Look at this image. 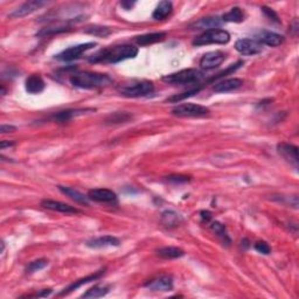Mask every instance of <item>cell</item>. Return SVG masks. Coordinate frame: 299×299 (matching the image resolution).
Masks as SVG:
<instances>
[{
    "mask_svg": "<svg viewBox=\"0 0 299 299\" xmlns=\"http://www.w3.org/2000/svg\"><path fill=\"white\" fill-rule=\"evenodd\" d=\"M137 54H138L137 47L131 46V44H119V46L98 50L89 58V62L90 64H102V62L103 64H118L124 60L136 58Z\"/></svg>",
    "mask_w": 299,
    "mask_h": 299,
    "instance_id": "cell-1",
    "label": "cell"
},
{
    "mask_svg": "<svg viewBox=\"0 0 299 299\" xmlns=\"http://www.w3.org/2000/svg\"><path fill=\"white\" fill-rule=\"evenodd\" d=\"M70 83L81 89H97L111 85L112 80L107 74L91 73V71H79L70 76Z\"/></svg>",
    "mask_w": 299,
    "mask_h": 299,
    "instance_id": "cell-2",
    "label": "cell"
},
{
    "mask_svg": "<svg viewBox=\"0 0 299 299\" xmlns=\"http://www.w3.org/2000/svg\"><path fill=\"white\" fill-rule=\"evenodd\" d=\"M203 77V74L198 69H182L176 73L166 75L163 77L164 82L169 85H193V83L199 82Z\"/></svg>",
    "mask_w": 299,
    "mask_h": 299,
    "instance_id": "cell-3",
    "label": "cell"
},
{
    "mask_svg": "<svg viewBox=\"0 0 299 299\" xmlns=\"http://www.w3.org/2000/svg\"><path fill=\"white\" fill-rule=\"evenodd\" d=\"M118 90L123 96L127 97H144L153 92L154 85L153 83L150 82V81H137V82H132L128 83V85L119 86Z\"/></svg>",
    "mask_w": 299,
    "mask_h": 299,
    "instance_id": "cell-4",
    "label": "cell"
},
{
    "mask_svg": "<svg viewBox=\"0 0 299 299\" xmlns=\"http://www.w3.org/2000/svg\"><path fill=\"white\" fill-rule=\"evenodd\" d=\"M230 41V34L224 29H209L203 32L201 35L194 39L193 44L196 47L206 46V44H226Z\"/></svg>",
    "mask_w": 299,
    "mask_h": 299,
    "instance_id": "cell-5",
    "label": "cell"
},
{
    "mask_svg": "<svg viewBox=\"0 0 299 299\" xmlns=\"http://www.w3.org/2000/svg\"><path fill=\"white\" fill-rule=\"evenodd\" d=\"M172 113L174 116H179V117H201V116L208 115L209 109L200 106V104L184 103L173 107Z\"/></svg>",
    "mask_w": 299,
    "mask_h": 299,
    "instance_id": "cell-6",
    "label": "cell"
},
{
    "mask_svg": "<svg viewBox=\"0 0 299 299\" xmlns=\"http://www.w3.org/2000/svg\"><path fill=\"white\" fill-rule=\"evenodd\" d=\"M96 46L95 43H86L82 44H77V46H73L70 48L64 49V52H61L59 55H56V60L59 61H64V62H70L74 61V60L81 58L85 52L90 50L91 48Z\"/></svg>",
    "mask_w": 299,
    "mask_h": 299,
    "instance_id": "cell-7",
    "label": "cell"
},
{
    "mask_svg": "<svg viewBox=\"0 0 299 299\" xmlns=\"http://www.w3.org/2000/svg\"><path fill=\"white\" fill-rule=\"evenodd\" d=\"M235 49L242 55H256L263 50V44L254 39H241L236 41Z\"/></svg>",
    "mask_w": 299,
    "mask_h": 299,
    "instance_id": "cell-8",
    "label": "cell"
},
{
    "mask_svg": "<svg viewBox=\"0 0 299 299\" xmlns=\"http://www.w3.org/2000/svg\"><path fill=\"white\" fill-rule=\"evenodd\" d=\"M46 1H41V0H31V1H27L25 4H22L21 6L14 10L12 13L8 14V18L11 19H18V18H23L28 14L34 13L35 11L41 8L43 6L46 5Z\"/></svg>",
    "mask_w": 299,
    "mask_h": 299,
    "instance_id": "cell-9",
    "label": "cell"
},
{
    "mask_svg": "<svg viewBox=\"0 0 299 299\" xmlns=\"http://www.w3.org/2000/svg\"><path fill=\"white\" fill-rule=\"evenodd\" d=\"M226 59V55L220 50H215V52H209L202 56L200 60V65L202 69L212 70L216 67L222 64V62Z\"/></svg>",
    "mask_w": 299,
    "mask_h": 299,
    "instance_id": "cell-10",
    "label": "cell"
},
{
    "mask_svg": "<svg viewBox=\"0 0 299 299\" xmlns=\"http://www.w3.org/2000/svg\"><path fill=\"white\" fill-rule=\"evenodd\" d=\"M88 199L95 202L101 203H112L117 201V195L111 190L107 188H95L88 192Z\"/></svg>",
    "mask_w": 299,
    "mask_h": 299,
    "instance_id": "cell-11",
    "label": "cell"
},
{
    "mask_svg": "<svg viewBox=\"0 0 299 299\" xmlns=\"http://www.w3.org/2000/svg\"><path fill=\"white\" fill-rule=\"evenodd\" d=\"M278 153H279L282 157L285 159L288 163L294 165L295 167L298 166V148L295 145L288 144V143H280L277 146Z\"/></svg>",
    "mask_w": 299,
    "mask_h": 299,
    "instance_id": "cell-12",
    "label": "cell"
},
{
    "mask_svg": "<svg viewBox=\"0 0 299 299\" xmlns=\"http://www.w3.org/2000/svg\"><path fill=\"white\" fill-rule=\"evenodd\" d=\"M41 206L43 208L49 209L53 212H59V213H64V214H79L81 213L80 209L73 207V206L67 205V203L55 201V200H43L41 201Z\"/></svg>",
    "mask_w": 299,
    "mask_h": 299,
    "instance_id": "cell-13",
    "label": "cell"
},
{
    "mask_svg": "<svg viewBox=\"0 0 299 299\" xmlns=\"http://www.w3.org/2000/svg\"><path fill=\"white\" fill-rule=\"evenodd\" d=\"M145 288L152 290V291H171L173 289V279L170 276H160L153 278V279L149 280L145 284Z\"/></svg>",
    "mask_w": 299,
    "mask_h": 299,
    "instance_id": "cell-14",
    "label": "cell"
},
{
    "mask_svg": "<svg viewBox=\"0 0 299 299\" xmlns=\"http://www.w3.org/2000/svg\"><path fill=\"white\" fill-rule=\"evenodd\" d=\"M86 247L92 248V249H98V248H106V247H118L121 244V241L115 236H101V237L94 238L86 242Z\"/></svg>",
    "mask_w": 299,
    "mask_h": 299,
    "instance_id": "cell-15",
    "label": "cell"
},
{
    "mask_svg": "<svg viewBox=\"0 0 299 299\" xmlns=\"http://www.w3.org/2000/svg\"><path fill=\"white\" fill-rule=\"evenodd\" d=\"M243 85V81L241 79H228V80H223L221 82L216 83L214 85L213 90L215 92H229V91H234L236 89L241 88Z\"/></svg>",
    "mask_w": 299,
    "mask_h": 299,
    "instance_id": "cell-16",
    "label": "cell"
},
{
    "mask_svg": "<svg viewBox=\"0 0 299 299\" xmlns=\"http://www.w3.org/2000/svg\"><path fill=\"white\" fill-rule=\"evenodd\" d=\"M222 22V19L219 17H207L198 20V21L194 22L191 27L194 29H205L206 32L209 31V29H216L217 27L221 26Z\"/></svg>",
    "mask_w": 299,
    "mask_h": 299,
    "instance_id": "cell-17",
    "label": "cell"
},
{
    "mask_svg": "<svg viewBox=\"0 0 299 299\" xmlns=\"http://www.w3.org/2000/svg\"><path fill=\"white\" fill-rule=\"evenodd\" d=\"M92 111V109H76V110H64V111H59L58 113L52 116V121L56 122V123H65L69 122L76 116L83 115V113Z\"/></svg>",
    "mask_w": 299,
    "mask_h": 299,
    "instance_id": "cell-18",
    "label": "cell"
},
{
    "mask_svg": "<svg viewBox=\"0 0 299 299\" xmlns=\"http://www.w3.org/2000/svg\"><path fill=\"white\" fill-rule=\"evenodd\" d=\"M104 271H106V269H103V270L97 271V273H95V274H92V275H89V276H86V277H85V278H81V279H79V280H75V282H74L73 284H70V285L68 286L67 289H64V291H62L61 294H60L59 296H65V295L70 294L71 291H74V290L79 289L80 286L85 285V284L90 283V282H92V280L98 279V278H101L102 275L104 274Z\"/></svg>",
    "mask_w": 299,
    "mask_h": 299,
    "instance_id": "cell-19",
    "label": "cell"
},
{
    "mask_svg": "<svg viewBox=\"0 0 299 299\" xmlns=\"http://www.w3.org/2000/svg\"><path fill=\"white\" fill-rule=\"evenodd\" d=\"M44 89V82L40 75H31L26 80V90L29 94H40Z\"/></svg>",
    "mask_w": 299,
    "mask_h": 299,
    "instance_id": "cell-20",
    "label": "cell"
},
{
    "mask_svg": "<svg viewBox=\"0 0 299 299\" xmlns=\"http://www.w3.org/2000/svg\"><path fill=\"white\" fill-rule=\"evenodd\" d=\"M81 19L76 20H69V21H65L64 23H58V25H53L49 27H46V28H43L40 32L38 33V37H46V35H52V34H58V33L62 32H67L70 29V23L71 22H77L80 21Z\"/></svg>",
    "mask_w": 299,
    "mask_h": 299,
    "instance_id": "cell-21",
    "label": "cell"
},
{
    "mask_svg": "<svg viewBox=\"0 0 299 299\" xmlns=\"http://www.w3.org/2000/svg\"><path fill=\"white\" fill-rule=\"evenodd\" d=\"M262 44H267L270 47H277L279 44L283 43L284 38L280 34L274 32H262V34L259 35L258 40Z\"/></svg>",
    "mask_w": 299,
    "mask_h": 299,
    "instance_id": "cell-22",
    "label": "cell"
},
{
    "mask_svg": "<svg viewBox=\"0 0 299 299\" xmlns=\"http://www.w3.org/2000/svg\"><path fill=\"white\" fill-rule=\"evenodd\" d=\"M166 37V33L164 32H157V33H149V34L140 35L134 39L137 44L139 46H148V44H152L158 43V41L164 40V38Z\"/></svg>",
    "mask_w": 299,
    "mask_h": 299,
    "instance_id": "cell-23",
    "label": "cell"
},
{
    "mask_svg": "<svg viewBox=\"0 0 299 299\" xmlns=\"http://www.w3.org/2000/svg\"><path fill=\"white\" fill-rule=\"evenodd\" d=\"M182 222V217L173 211H166L161 214V223L167 228H175Z\"/></svg>",
    "mask_w": 299,
    "mask_h": 299,
    "instance_id": "cell-24",
    "label": "cell"
},
{
    "mask_svg": "<svg viewBox=\"0 0 299 299\" xmlns=\"http://www.w3.org/2000/svg\"><path fill=\"white\" fill-rule=\"evenodd\" d=\"M172 10H173L172 2L167 1V0H164V1H160L157 7H155L152 17H153V19L155 20H164L171 14Z\"/></svg>",
    "mask_w": 299,
    "mask_h": 299,
    "instance_id": "cell-25",
    "label": "cell"
},
{
    "mask_svg": "<svg viewBox=\"0 0 299 299\" xmlns=\"http://www.w3.org/2000/svg\"><path fill=\"white\" fill-rule=\"evenodd\" d=\"M60 192L64 193V195H67L68 198L74 200L75 202L81 203V205H88V196H85L82 193H80L79 191L74 190L70 187H64V186H59Z\"/></svg>",
    "mask_w": 299,
    "mask_h": 299,
    "instance_id": "cell-26",
    "label": "cell"
},
{
    "mask_svg": "<svg viewBox=\"0 0 299 299\" xmlns=\"http://www.w3.org/2000/svg\"><path fill=\"white\" fill-rule=\"evenodd\" d=\"M157 254L160 257H163V258L165 259H174V258H180L185 255L184 250L180 249V248H176V247H165V248H161L157 251Z\"/></svg>",
    "mask_w": 299,
    "mask_h": 299,
    "instance_id": "cell-27",
    "label": "cell"
},
{
    "mask_svg": "<svg viewBox=\"0 0 299 299\" xmlns=\"http://www.w3.org/2000/svg\"><path fill=\"white\" fill-rule=\"evenodd\" d=\"M221 19L224 22H242L244 20L243 11L240 7H233L229 12L223 14Z\"/></svg>",
    "mask_w": 299,
    "mask_h": 299,
    "instance_id": "cell-28",
    "label": "cell"
},
{
    "mask_svg": "<svg viewBox=\"0 0 299 299\" xmlns=\"http://www.w3.org/2000/svg\"><path fill=\"white\" fill-rule=\"evenodd\" d=\"M110 286L107 285H95L94 288L89 289L85 294L82 295V298H101L104 297L109 292Z\"/></svg>",
    "mask_w": 299,
    "mask_h": 299,
    "instance_id": "cell-29",
    "label": "cell"
},
{
    "mask_svg": "<svg viewBox=\"0 0 299 299\" xmlns=\"http://www.w3.org/2000/svg\"><path fill=\"white\" fill-rule=\"evenodd\" d=\"M111 29L109 27H103V26H90L85 29L86 34L94 35V37H107V35L111 34Z\"/></svg>",
    "mask_w": 299,
    "mask_h": 299,
    "instance_id": "cell-30",
    "label": "cell"
},
{
    "mask_svg": "<svg viewBox=\"0 0 299 299\" xmlns=\"http://www.w3.org/2000/svg\"><path fill=\"white\" fill-rule=\"evenodd\" d=\"M131 118H132V116L128 115L127 112H115L107 118V123L109 124L125 123V122L130 121Z\"/></svg>",
    "mask_w": 299,
    "mask_h": 299,
    "instance_id": "cell-31",
    "label": "cell"
},
{
    "mask_svg": "<svg viewBox=\"0 0 299 299\" xmlns=\"http://www.w3.org/2000/svg\"><path fill=\"white\" fill-rule=\"evenodd\" d=\"M200 89H201V88H194V89H191V90H188V91L181 92V94L174 95V96L167 98V102H170V103H178V102L184 101V100H186V98H188V97L194 96V95H195V94H198V92L200 91Z\"/></svg>",
    "mask_w": 299,
    "mask_h": 299,
    "instance_id": "cell-32",
    "label": "cell"
},
{
    "mask_svg": "<svg viewBox=\"0 0 299 299\" xmlns=\"http://www.w3.org/2000/svg\"><path fill=\"white\" fill-rule=\"evenodd\" d=\"M211 229L213 230V232H214L215 234H216L217 236H219V237L222 238L223 241H226V242H227V244H229V243H230V238L228 237V235H227L226 228H224V226H223L222 223L216 222V221H215V222H212V224H211Z\"/></svg>",
    "mask_w": 299,
    "mask_h": 299,
    "instance_id": "cell-33",
    "label": "cell"
},
{
    "mask_svg": "<svg viewBox=\"0 0 299 299\" xmlns=\"http://www.w3.org/2000/svg\"><path fill=\"white\" fill-rule=\"evenodd\" d=\"M47 264H48V262L46 261V259L41 258V259H37V261H33L28 264V267L26 268V273L27 274H33V273H37L39 270H43L44 267H47Z\"/></svg>",
    "mask_w": 299,
    "mask_h": 299,
    "instance_id": "cell-34",
    "label": "cell"
},
{
    "mask_svg": "<svg viewBox=\"0 0 299 299\" xmlns=\"http://www.w3.org/2000/svg\"><path fill=\"white\" fill-rule=\"evenodd\" d=\"M255 249L258 251L259 254H263V255H269L271 253V248L269 247V244L267 242L258 241L255 243Z\"/></svg>",
    "mask_w": 299,
    "mask_h": 299,
    "instance_id": "cell-35",
    "label": "cell"
},
{
    "mask_svg": "<svg viewBox=\"0 0 299 299\" xmlns=\"http://www.w3.org/2000/svg\"><path fill=\"white\" fill-rule=\"evenodd\" d=\"M191 179L188 176L180 175V174H174V175H170L167 176V181L170 182H174V184H182V182H188Z\"/></svg>",
    "mask_w": 299,
    "mask_h": 299,
    "instance_id": "cell-36",
    "label": "cell"
},
{
    "mask_svg": "<svg viewBox=\"0 0 299 299\" xmlns=\"http://www.w3.org/2000/svg\"><path fill=\"white\" fill-rule=\"evenodd\" d=\"M261 10L263 11V13H264L265 16L269 18V19L273 20V21H275V22H279V19H278L277 13L274 10H271V8L267 7V6H263Z\"/></svg>",
    "mask_w": 299,
    "mask_h": 299,
    "instance_id": "cell-37",
    "label": "cell"
},
{
    "mask_svg": "<svg viewBox=\"0 0 299 299\" xmlns=\"http://www.w3.org/2000/svg\"><path fill=\"white\" fill-rule=\"evenodd\" d=\"M17 128L13 127V125H1V128H0V132L1 133H8V132H13V131H16Z\"/></svg>",
    "mask_w": 299,
    "mask_h": 299,
    "instance_id": "cell-38",
    "label": "cell"
},
{
    "mask_svg": "<svg viewBox=\"0 0 299 299\" xmlns=\"http://www.w3.org/2000/svg\"><path fill=\"white\" fill-rule=\"evenodd\" d=\"M50 294H52V289H44L41 292H39V294L28 296V297H47V296H49Z\"/></svg>",
    "mask_w": 299,
    "mask_h": 299,
    "instance_id": "cell-39",
    "label": "cell"
},
{
    "mask_svg": "<svg viewBox=\"0 0 299 299\" xmlns=\"http://www.w3.org/2000/svg\"><path fill=\"white\" fill-rule=\"evenodd\" d=\"M201 217H202V220H206V221H209L212 219V213L211 212H208V211H202L201 213Z\"/></svg>",
    "mask_w": 299,
    "mask_h": 299,
    "instance_id": "cell-40",
    "label": "cell"
},
{
    "mask_svg": "<svg viewBox=\"0 0 299 299\" xmlns=\"http://www.w3.org/2000/svg\"><path fill=\"white\" fill-rule=\"evenodd\" d=\"M14 143L13 142H6V140H1V143H0V149L5 150L6 148H11V146H13Z\"/></svg>",
    "mask_w": 299,
    "mask_h": 299,
    "instance_id": "cell-41",
    "label": "cell"
},
{
    "mask_svg": "<svg viewBox=\"0 0 299 299\" xmlns=\"http://www.w3.org/2000/svg\"><path fill=\"white\" fill-rule=\"evenodd\" d=\"M121 5L123 6V7L125 8V10H130L131 7H132V6L134 5V2H127V1H123V2H121Z\"/></svg>",
    "mask_w": 299,
    "mask_h": 299,
    "instance_id": "cell-42",
    "label": "cell"
}]
</instances>
